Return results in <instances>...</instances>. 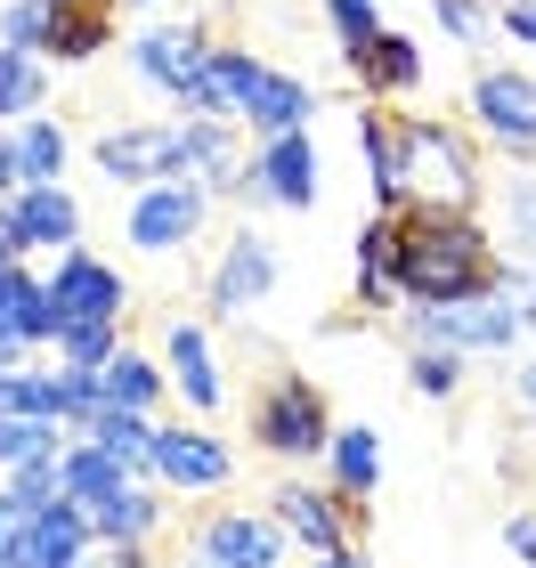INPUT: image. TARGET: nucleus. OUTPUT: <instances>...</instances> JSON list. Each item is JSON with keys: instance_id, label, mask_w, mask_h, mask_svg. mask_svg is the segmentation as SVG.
<instances>
[{"instance_id": "1", "label": "nucleus", "mask_w": 536, "mask_h": 568, "mask_svg": "<svg viewBox=\"0 0 536 568\" xmlns=\"http://www.w3.org/2000/svg\"><path fill=\"white\" fill-rule=\"evenodd\" d=\"M406 333H415L423 349H513L520 342V308H513V293H472V301H406Z\"/></svg>"}, {"instance_id": "2", "label": "nucleus", "mask_w": 536, "mask_h": 568, "mask_svg": "<svg viewBox=\"0 0 536 568\" xmlns=\"http://www.w3.org/2000/svg\"><path fill=\"white\" fill-rule=\"evenodd\" d=\"M252 438H261L269 455H285V463H310L334 447V415H325V390L310 374H285V382H269V398L252 406Z\"/></svg>"}, {"instance_id": "3", "label": "nucleus", "mask_w": 536, "mask_h": 568, "mask_svg": "<svg viewBox=\"0 0 536 568\" xmlns=\"http://www.w3.org/2000/svg\"><path fill=\"white\" fill-rule=\"evenodd\" d=\"M406 179H415L423 203L472 212V195H479V154H472L464 131H447V122H406Z\"/></svg>"}, {"instance_id": "4", "label": "nucleus", "mask_w": 536, "mask_h": 568, "mask_svg": "<svg viewBox=\"0 0 536 568\" xmlns=\"http://www.w3.org/2000/svg\"><path fill=\"white\" fill-rule=\"evenodd\" d=\"M472 122H479L496 146L536 154V82H528L520 65H488V73L472 82Z\"/></svg>"}, {"instance_id": "5", "label": "nucleus", "mask_w": 536, "mask_h": 568, "mask_svg": "<svg viewBox=\"0 0 536 568\" xmlns=\"http://www.w3.org/2000/svg\"><path fill=\"white\" fill-rule=\"evenodd\" d=\"M203 203H212V187H195V179H155V187H139V203H131V244L139 252H179L203 227Z\"/></svg>"}, {"instance_id": "6", "label": "nucleus", "mask_w": 536, "mask_h": 568, "mask_svg": "<svg viewBox=\"0 0 536 568\" xmlns=\"http://www.w3.org/2000/svg\"><path fill=\"white\" fill-rule=\"evenodd\" d=\"M276 520H285V536H301L310 552H350V536H357V520H366V504L357 496H317V487H301V479H285L276 487Z\"/></svg>"}, {"instance_id": "7", "label": "nucleus", "mask_w": 536, "mask_h": 568, "mask_svg": "<svg viewBox=\"0 0 536 568\" xmlns=\"http://www.w3.org/2000/svg\"><path fill=\"white\" fill-rule=\"evenodd\" d=\"M98 171L114 187H155V179H179V122H131V131L98 139Z\"/></svg>"}, {"instance_id": "8", "label": "nucleus", "mask_w": 536, "mask_h": 568, "mask_svg": "<svg viewBox=\"0 0 536 568\" xmlns=\"http://www.w3.org/2000/svg\"><path fill=\"white\" fill-rule=\"evenodd\" d=\"M49 301H58V317L65 325H114L122 317V276L107 268V261H90L82 244L73 252H58V276H49Z\"/></svg>"}, {"instance_id": "9", "label": "nucleus", "mask_w": 536, "mask_h": 568, "mask_svg": "<svg viewBox=\"0 0 536 568\" xmlns=\"http://www.w3.org/2000/svg\"><path fill=\"white\" fill-rule=\"evenodd\" d=\"M276 293V244L261 236V227H236L220 252V268H212V308L220 317H244L252 301H269Z\"/></svg>"}, {"instance_id": "10", "label": "nucleus", "mask_w": 536, "mask_h": 568, "mask_svg": "<svg viewBox=\"0 0 536 568\" xmlns=\"http://www.w3.org/2000/svg\"><path fill=\"white\" fill-rule=\"evenodd\" d=\"M252 195L276 203V212H310V203H317V146H310V131L261 139V163H252Z\"/></svg>"}, {"instance_id": "11", "label": "nucleus", "mask_w": 536, "mask_h": 568, "mask_svg": "<svg viewBox=\"0 0 536 568\" xmlns=\"http://www.w3.org/2000/svg\"><path fill=\"white\" fill-rule=\"evenodd\" d=\"M195 560H212V568H276L285 560V520H252V511H220L212 528L195 536Z\"/></svg>"}, {"instance_id": "12", "label": "nucleus", "mask_w": 536, "mask_h": 568, "mask_svg": "<svg viewBox=\"0 0 536 568\" xmlns=\"http://www.w3.org/2000/svg\"><path fill=\"white\" fill-rule=\"evenodd\" d=\"M179 179H195V187H212V195L244 187V154H236V131H227L220 114H188L179 122Z\"/></svg>"}, {"instance_id": "13", "label": "nucleus", "mask_w": 536, "mask_h": 568, "mask_svg": "<svg viewBox=\"0 0 536 568\" xmlns=\"http://www.w3.org/2000/svg\"><path fill=\"white\" fill-rule=\"evenodd\" d=\"M261 73H269V65L252 58V49H212L203 73L179 90V106H188V114H220V122H244V98H252Z\"/></svg>"}, {"instance_id": "14", "label": "nucleus", "mask_w": 536, "mask_h": 568, "mask_svg": "<svg viewBox=\"0 0 536 568\" xmlns=\"http://www.w3.org/2000/svg\"><path fill=\"white\" fill-rule=\"evenodd\" d=\"M203 58H212L203 24H146V33H139V73H146L155 90H171V98L203 73Z\"/></svg>"}, {"instance_id": "15", "label": "nucleus", "mask_w": 536, "mask_h": 568, "mask_svg": "<svg viewBox=\"0 0 536 568\" xmlns=\"http://www.w3.org/2000/svg\"><path fill=\"white\" fill-rule=\"evenodd\" d=\"M41 9H49V58L82 65V58H98V49L114 41L122 0H41Z\"/></svg>"}, {"instance_id": "16", "label": "nucleus", "mask_w": 536, "mask_h": 568, "mask_svg": "<svg viewBox=\"0 0 536 568\" xmlns=\"http://www.w3.org/2000/svg\"><path fill=\"white\" fill-rule=\"evenodd\" d=\"M17 236H24V252H73V236H82V203H73L58 179H49V187H17Z\"/></svg>"}, {"instance_id": "17", "label": "nucleus", "mask_w": 536, "mask_h": 568, "mask_svg": "<svg viewBox=\"0 0 536 568\" xmlns=\"http://www.w3.org/2000/svg\"><path fill=\"white\" fill-rule=\"evenodd\" d=\"M236 463H227V447L212 430H163L155 438V479L163 487H220Z\"/></svg>"}, {"instance_id": "18", "label": "nucleus", "mask_w": 536, "mask_h": 568, "mask_svg": "<svg viewBox=\"0 0 536 568\" xmlns=\"http://www.w3.org/2000/svg\"><path fill=\"white\" fill-rule=\"evenodd\" d=\"M357 82H366L374 98H406V90H423V49L406 41V33H391V24H382V33L357 49Z\"/></svg>"}, {"instance_id": "19", "label": "nucleus", "mask_w": 536, "mask_h": 568, "mask_svg": "<svg viewBox=\"0 0 536 568\" xmlns=\"http://www.w3.org/2000/svg\"><path fill=\"white\" fill-rule=\"evenodd\" d=\"M163 357H171V390L188 398L195 415H212V406H220V366H212V342H203V325L179 317L171 342H163Z\"/></svg>"}, {"instance_id": "20", "label": "nucleus", "mask_w": 536, "mask_h": 568, "mask_svg": "<svg viewBox=\"0 0 536 568\" xmlns=\"http://www.w3.org/2000/svg\"><path fill=\"white\" fill-rule=\"evenodd\" d=\"M357 146H366V179H374V203H382V212L415 195V179H406V122L366 114V122H357Z\"/></svg>"}, {"instance_id": "21", "label": "nucleus", "mask_w": 536, "mask_h": 568, "mask_svg": "<svg viewBox=\"0 0 536 568\" xmlns=\"http://www.w3.org/2000/svg\"><path fill=\"white\" fill-rule=\"evenodd\" d=\"M310 82H293V73H261V82H252V98H244V122L261 139H285V131H301V122H310Z\"/></svg>"}, {"instance_id": "22", "label": "nucleus", "mask_w": 536, "mask_h": 568, "mask_svg": "<svg viewBox=\"0 0 536 568\" xmlns=\"http://www.w3.org/2000/svg\"><path fill=\"white\" fill-rule=\"evenodd\" d=\"M155 520H163V504L146 496L139 479H122L107 504H90V528H98V545H146V536H155Z\"/></svg>"}, {"instance_id": "23", "label": "nucleus", "mask_w": 536, "mask_h": 568, "mask_svg": "<svg viewBox=\"0 0 536 568\" xmlns=\"http://www.w3.org/2000/svg\"><path fill=\"white\" fill-rule=\"evenodd\" d=\"M325 463H334V487H342V496L366 504V496H374V479H382V430L342 423V430H334V447H325Z\"/></svg>"}, {"instance_id": "24", "label": "nucleus", "mask_w": 536, "mask_h": 568, "mask_svg": "<svg viewBox=\"0 0 536 568\" xmlns=\"http://www.w3.org/2000/svg\"><path fill=\"white\" fill-rule=\"evenodd\" d=\"M122 479H139V471H131V463H114L107 447H98V438H82V447H65V496L82 504V511H90V504H107Z\"/></svg>"}, {"instance_id": "25", "label": "nucleus", "mask_w": 536, "mask_h": 568, "mask_svg": "<svg viewBox=\"0 0 536 568\" xmlns=\"http://www.w3.org/2000/svg\"><path fill=\"white\" fill-rule=\"evenodd\" d=\"M90 438H98L114 463H131V471H155V438H163V430L146 423V415H131V406H107V415L90 423Z\"/></svg>"}, {"instance_id": "26", "label": "nucleus", "mask_w": 536, "mask_h": 568, "mask_svg": "<svg viewBox=\"0 0 536 568\" xmlns=\"http://www.w3.org/2000/svg\"><path fill=\"white\" fill-rule=\"evenodd\" d=\"M58 171H65V131L49 114H24V131H17V179H24V187H49Z\"/></svg>"}, {"instance_id": "27", "label": "nucleus", "mask_w": 536, "mask_h": 568, "mask_svg": "<svg viewBox=\"0 0 536 568\" xmlns=\"http://www.w3.org/2000/svg\"><path fill=\"white\" fill-rule=\"evenodd\" d=\"M0 415H41V423H65V374H0Z\"/></svg>"}, {"instance_id": "28", "label": "nucleus", "mask_w": 536, "mask_h": 568, "mask_svg": "<svg viewBox=\"0 0 536 568\" xmlns=\"http://www.w3.org/2000/svg\"><path fill=\"white\" fill-rule=\"evenodd\" d=\"M41 98H49V73L33 49H0V114L24 122V114H41Z\"/></svg>"}, {"instance_id": "29", "label": "nucleus", "mask_w": 536, "mask_h": 568, "mask_svg": "<svg viewBox=\"0 0 536 568\" xmlns=\"http://www.w3.org/2000/svg\"><path fill=\"white\" fill-rule=\"evenodd\" d=\"M98 382H107V406H131V415H146V406L163 398V382H155V366H146L139 349H114L107 366H98Z\"/></svg>"}, {"instance_id": "30", "label": "nucleus", "mask_w": 536, "mask_h": 568, "mask_svg": "<svg viewBox=\"0 0 536 568\" xmlns=\"http://www.w3.org/2000/svg\"><path fill=\"white\" fill-rule=\"evenodd\" d=\"M41 447H58V423H41V415H0V471L33 463Z\"/></svg>"}, {"instance_id": "31", "label": "nucleus", "mask_w": 536, "mask_h": 568, "mask_svg": "<svg viewBox=\"0 0 536 568\" xmlns=\"http://www.w3.org/2000/svg\"><path fill=\"white\" fill-rule=\"evenodd\" d=\"M114 349H122V342H114V325H58V366H82V374H98Z\"/></svg>"}, {"instance_id": "32", "label": "nucleus", "mask_w": 536, "mask_h": 568, "mask_svg": "<svg viewBox=\"0 0 536 568\" xmlns=\"http://www.w3.org/2000/svg\"><path fill=\"white\" fill-rule=\"evenodd\" d=\"M0 49H33V58L49 49V9L41 0H17V9L0 17Z\"/></svg>"}, {"instance_id": "33", "label": "nucleus", "mask_w": 536, "mask_h": 568, "mask_svg": "<svg viewBox=\"0 0 536 568\" xmlns=\"http://www.w3.org/2000/svg\"><path fill=\"white\" fill-rule=\"evenodd\" d=\"M334 9V33H342V58H357L374 33H382V17H374V0H325Z\"/></svg>"}, {"instance_id": "34", "label": "nucleus", "mask_w": 536, "mask_h": 568, "mask_svg": "<svg viewBox=\"0 0 536 568\" xmlns=\"http://www.w3.org/2000/svg\"><path fill=\"white\" fill-rule=\"evenodd\" d=\"M455 357H464V349H415V390L423 398H455V382H464Z\"/></svg>"}, {"instance_id": "35", "label": "nucleus", "mask_w": 536, "mask_h": 568, "mask_svg": "<svg viewBox=\"0 0 536 568\" xmlns=\"http://www.w3.org/2000/svg\"><path fill=\"white\" fill-rule=\"evenodd\" d=\"M488 9H496V0H431V17L447 24V41H464V49H472L479 33H488V24H479Z\"/></svg>"}, {"instance_id": "36", "label": "nucleus", "mask_w": 536, "mask_h": 568, "mask_svg": "<svg viewBox=\"0 0 536 568\" xmlns=\"http://www.w3.org/2000/svg\"><path fill=\"white\" fill-rule=\"evenodd\" d=\"M504 545H513V552L536 568V511H513V520H504Z\"/></svg>"}, {"instance_id": "37", "label": "nucleus", "mask_w": 536, "mask_h": 568, "mask_svg": "<svg viewBox=\"0 0 536 568\" xmlns=\"http://www.w3.org/2000/svg\"><path fill=\"white\" fill-rule=\"evenodd\" d=\"M504 293H513V308H520V325L536 333V268H528V276H504Z\"/></svg>"}, {"instance_id": "38", "label": "nucleus", "mask_w": 536, "mask_h": 568, "mask_svg": "<svg viewBox=\"0 0 536 568\" xmlns=\"http://www.w3.org/2000/svg\"><path fill=\"white\" fill-rule=\"evenodd\" d=\"M513 236H528V244H536V187H528V179L513 187Z\"/></svg>"}, {"instance_id": "39", "label": "nucleus", "mask_w": 536, "mask_h": 568, "mask_svg": "<svg viewBox=\"0 0 536 568\" xmlns=\"http://www.w3.org/2000/svg\"><path fill=\"white\" fill-rule=\"evenodd\" d=\"M17 252H24V236H17V212H0V268H9Z\"/></svg>"}, {"instance_id": "40", "label": "nucleus", "mask_w": 536, "mask_h": 568, "mask_svg": "<svg viewBox=\"0 0 536 568\" xmlns=\"http://www.w3.org/2000/svg\"><path fill=\"white\" fill-rule=\"evenodd\" d=\"M9 187H24V179H17V139H0V195Z\"/></svg>"}, {"instance_id": "41", "label": "nucleus", "mask_w": 536, "mask_h": 568, "mask_svg": "<svg viewBox=\"0 0 536 568\" xmlns=\"http://www.w3.org/2000/svg\"><path fill=\"white\" fill-rule=\"evenodd\" d=\"M310 568H374V560H357V545H350V552H317Z\"/></svg>"}, {"instance_id": "42", "label": "nucleus", "mask_w": 536, "mask_h": 568, "mask_svg": "<svg viewBox=\"0 0 536 568\" xmlns=\"http://www.w3.org/2000/svg\"><path fill=\"white\" fill-rule=\"evenodd\" d=\"M513 390H520V398H528V406H536V357H528V366H520V374H513Z\"/></svg>"}, {"instance_id": "43", "label": "nucleus", "mask_w": 536, "mask_h": 568, "mask_svg": "<svg viewBox=\"0 0 536 568\" xmlns=\"http://www.w3.org/2000/svg\"><path fill=\"white\" fill-rule=\"evenodd\" d=\"M58 568H90V560H58Z\"/></svg>"}, {"instance_id": "44", "label": "nucleus", "mask_w": 536, "mask_h": 568, "mask_svg": "<svg viewBox=\"0 0 536 568\" xmlns=\"http://www.w3.org/2000/svg\"><path fill=\"white\" fill-rule=\"evenodd\" d=\"M139 9H146V0H139Z\"/></svg>"}, {"instance_id": "45", "label": "nucleus", "mask_w": 536, "mask_h": 568, "mask_svg": "<svg viewBox=\"0 0 536 568\" xmlns=\"http://www.w3.org/2000/svg\"><path fill=\"white\" fill-rule=\"evenodd\" d=\"M0 568H9V560H0Z\"/></svg>"}]
</instances>
